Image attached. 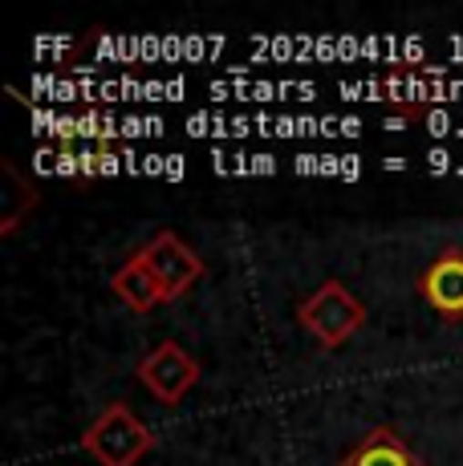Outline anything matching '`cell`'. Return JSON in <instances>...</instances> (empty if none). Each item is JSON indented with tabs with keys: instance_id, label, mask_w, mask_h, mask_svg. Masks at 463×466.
Wrapping results in <instances>:
<instances>
[{
	"instance_id": "cell-4",
	"label": "cell",
	"mask_w": 463,
	"mask_h": 466,
	"mask_svg": "<svg viewBox=\"0 0 463 466\" xmlns=\"http://www.w3.org/2000/svg\"><path fill=\"white\" fill-rule=\"evenodd\" d=\"M135 256L147 264V272L159 280V289H163L167 300H180L183 292H191L195 280L203 276V259L195 256L191 248L175 236V231H159V236H150Z\"/></svg>"
},
{
	"instance_id": "cell-2",
	"label": "cell",
	"mask_w": 463,
	"mask_h": 466,
	"mask_svg": "<svg viewBox=\"0 0 463 466\" xmlns=\"http://www.w3.org/2000/svg\"><path fill=\"white\" fill-rule=\"evenodd\" d=\"M297 320L322 349H337L366 325V304L342 280H325L297 304Z\"/></svg>"
},
{
	"instance_id": "cell-6",
	"label": "cell",
	"mask_w": 463,
	"mask_h": 466,
	"mask_svg": "<svg viewBox=\"0 0 463 466\" xmlns=\"http://www.w3.org/2000/svg\"><path fill=\"white\" fill-rule=\"evenodd\" d=\"M337 466H427V462L390 426H374L358 446L345 451V459Z\"/></svg>"
},
{
	"instance_id": "cell-7",
	"label": "cell",
	"mask_w": 463,
	"mask_h": 466,
	"mask_svg": "<svg viewBox=\"0 0 463 466\" xmlns=\"http://www.w3.org/2000/svg\"><path fill=\"white\" fill-rule=\"evenodd\" d=\"M110 292L127 304L130 312H150L155 304H163V289H159V280L147 272V264H142L139 256H130L127 264L118 268V272L110 276Z\"/></svg>"
},
{
	"instance_id": "cell-3",
	"label": "cell",
	"mask_w": 463,
	"mask_h": 466,
	"mask_svg": "<svg viewBox=\"0 0 463 466\" xmlns=\"http://www.w3.org/2000/svg\"><path fill=\"white\" fill-rule=\"evenodd\" d=\"M139 381L150 390L159 406H180L187 393L200 385V361L180 345V340H163L139 361Z\"/></svg>"
},
{
	"instance_id": "cell-8",
	"label": "cell",
	"mask_w": 463,
	"mask_h": 466,
	"mask_svg": "<svg viewBox=\"0 0 463 466\" xmlns=\"http://www.w3.org/2000/svg\"><path fill=\"white\" fill-rule=\"evenodd\" d=\"M37 203V195L29 191V183H25L21 175H16L13 163H5V199H0V231L5 236H13L16 231V219H21L25 211Z\"/></svg>"
},
{
	"instance_id": "cell-5",
	"label": "cell",
	"mask_w": 463,
	"mask_h": 466,
	"mask_svg": "<svg viewBox=\"0 0 463 466\" xmlns=\"http://www.w3.org/2000/svg\"><path fill=\"white\" fill-rule=\"evenodd\" d=\"M418 297L431 304L439 317L463 320V252L448 248L418 272Z\"/></svg>"
},
{
	"instance_id": "cell-1",
	"label": "cell",
	"mask_w": 463,
	"mask_h": 466,
	"mask_svg": "<svg viewBox=\"0 0 463 466\" xmlns=\"http://www.w3.org/2000/svg\"><path fill=\"white\" fill-rule=\"evenodd\" d=\"M98 466H139L155 446V434L127 401H110L77 438Z\"/></svg>"
}]
</instances>
